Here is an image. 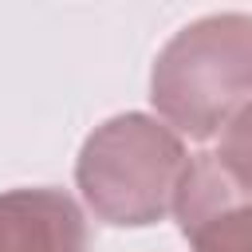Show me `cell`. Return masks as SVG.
I'll list each match as a JSON object with an SVG mask.
<instances>
[{"instance_id": "5", "label": "cell", "mask_w": 252, "mask_h": 252, "mask_svg": "<svg viewBox=\"0 0 252 252\" xmlns=\"http://www.w3.org/2000/svg\"><path fill=\"white\" fill-rule=\"evenodd\" d=\"M213 158L236 189L252 193V102L220 130V146L213 150Z\"/></svg>"}, {"instance_id": "3", "label": "cell", "mask_w": 252, "mask_h": 252, "mask_svg": "<svg viewBox=\"0 0 252 252\" xmlns=\"http://www.w3.org/2000/svg\"><path fill=\"white\" fill-rule=\"evenodd\" d=\"M173 213L193 252H252V193L228 181L213 150L189 154Z\"/></svg>"}, {"instance_id": "4", "label": "cell", "mask_w": 252, "mask_h": 252, "mask_svg": "<svg viewBox=\"0 0 252 252\" xmlns=\"http://www.w3.org/2000/svg\"><path fill=\"white\" fill-rule=\"evenodd\" d=\"M0 252H87V220L63 189L0 193Z\"/></svg>"}, {"instance_id": "1", "label": "cell", "mask_w": 252, "mask_h": 252, "mask_svg": "<svg viewBox=\"0 0 252 252\" xmlns=\"http://www.w3.org/2000/svg\"><path fill=\"white\" fill-rule=\"evenodd\" d=\"M150 98L189 138L224 130L252 102V16L213 12L185 24L154 59Z\"/></svg>"}, {"instance_id": "2", "label": "cell", "mask_w": 252, "mask_h": 252, "mask_svg": "<svg viewBox=\"0 0 252 252\" xmlns=\"http://www.w3.org/2000/svg\"><path fill=\"white\" fill-rule=\"evenodd\" d=\"M189 154L173 126L150 114H114L94 126L79 150L75 181L91 213L106 224H158L185 177Z\"/></svg>"}]
</instances>
